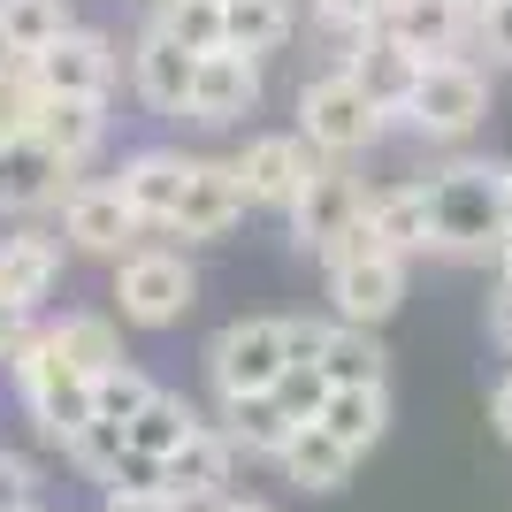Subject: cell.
<instances>
[{
    "mask_svg": "<svg viewBox=\"0 0 512 512\" xmlns=\"http://www.w3.org/2000/svg\"><path fill=\"white\" fill-rule=\"evenodd\" d=\"M184 161L192 153H176V146H130L115 169H107V184L123 192V207L138 214V230L161 237V222L176 214V192H184Z\"/></svg>",
    "mask_w": 512,
    "mask_h": 512,
    "instance_id": "17",
    "label": "cell"
},
{
    "mask_svg": "<svg viewBox=\"0 0 512 512\" xmlns=\"http://www.w3.org/2000/svg\"><path fill=\"white\" fill-rule=\"evenodd\" d=\"M337 69H344V77H352V85H360L375 107H383L390 123H398V107H406L413 77H421V54H413L406 39H390L383 23H375V31H352V39H337Z\"/></svg>",
    "mask_w": 512,
    "mask_h": 512,
    "instance_id": "15",
    "label": "cell"
},
{
    "mask_svg": "<svg viewBox=\"0 0 512 512\" xmlns=\"http://www.w3.org/2000/svg\"><path fill=\"white\" fill-rule=\"evenodd\" d=\"M54 237H62L69 253H85V260H123L130 245H146L138 214L123 207V192H115L107 176H77V184L62 192V207H54Z\"/></svg>",
    "mask_w": 512,
    "mask_h": 512,
    "instance_id": "9",
    "label": "cell"
},
{
    "mask_svg": "<svg viewBox=\"0 0 512 512\" xmlns=\"http://www.w3.org/2000/svg\"><path fill=\"white\" fill-rule=\"evenodd\" d=\"M69 23H77L69 0H0V54L31 62V54H46V46L62 39Z\"/></svg>",
    "mask_w": 512,
    "mask_h": 512,
    "instance_id": "29",
    "label": "cell"
},
{
    "mask_svg": "<svg viewBox=\"0 0 512 512\" xmlns=\"http://www.w3.org/2000/svg\"><path fill=\"white\" fill-rule=\"evenodd\" d=\"M115 268V321L123 329H176V321L199 306V268L176 245L146 237V245H130L123 260H107Z\"/></svg>",
    "mask_w": 512,
    "mask_h": 512,
    "instance_id": "3",
    "label": "cell"
},
{
    "mask_svg": "<svg viewBox=\"0 0 512 512\" xmlns=\"http://www.w3.org/2000/svg\"><path fill=\"white\" fill-rule=\"evenodd\" d=\"M0 367H8V383H16V398H23V413H31V428H39L54 451H62L69 436L92 421V383L77 375V367L54 360V344H46L39 329H31V337H23Z\"/></svg>",
    "mask_w": 512,
    "mask_h": 512,
    "instance_id": "5",
    "label": "cell"
},
{
    "mask_svg": "<svg viewBox=\"0 0 512 512\" xmlns=\"http://www.w3.org/2000/svg\"><path fill=\"white\" fill-rule=\"evenodd\" d=\"M490 344H505V352H512V283H497V291H490Z\"/></svg>",
    "mask_w": 512,
    "mask_h": 512,
    "instance_id": "40",
    "label": "cell"
},
{
    "mask_svg": "<svg viewBox=\"0 0 512 512\" xmlns=\"http://www.w3.org/2000/svg\"><path fill=\"white\" fill-rule=\"evenodd\" d=\"M390 39H406L413 54H467L474 39V0H390V16H383Z\"/></svg>",
    "mask_w": 512,
    "mask_h": 512,
    "instance_id": "21",
    "label": "cell"
},
{
    "mask_svg": "<svg viewBox=\"0 0 512 512\" xmlns=\"http://www.w3.org/2000/svg\"><path fill=\"white\" fill-rule=\"evenodd\" d=\"M276 467L291 474V490H314V497H329V490H344V482H352L360 451H352V444H337V436H329L321 421H299Z\"/></svg>",
    "mask_w": 512,
    "mask_h": 512,
    "instance_id": "23",
    "label": "cell"
},
{
    "mask_svg": "<svg viewBox=\"0 0 512 512\" xmlns=\"http://www.w3.org/2000/svg\"><path fill=\"white\" fill-rule=\"evenodd\" d=\"M406 283H413V260H398V253L329 260V268H321L329 321H352V329H383V321L406 306Z\"/></svg>",
    "mask_w": 512,
    "mask_h": 512,
    "instance_id": "10",
    "label": "cell"
},
{
    "mask_svg": "<svg viewBox=\"0 0 512 512\" xmlns=\"http://www.w3.org/2000/svg\"><path fill=\"white\" fill-rule=\"evenodd\" d=\"M77 184V169H62L39 138H16L0 153V222H39L62 207V192Z\"/></svg>",
    "mask_w": 512,
    "mask_h": 512,
    "instance_id": "19",
    "label": "cell"
},
{
    "mask_svg": "<svg viewBox=\"0 0 512 512\" xmlns=\"http://www.w3.org/2000/svg\"><path fill=\"white\" fill-rule=\"evenodd\" d=\"M360 207H367V184L352 176V161H321L314 176H306V192L283 207V230H291V245L299 253H329L352 222H360Z\"/></svg>",
    "mask_w": 512,
    "mask_h": 512,
    "instance_id": "12",
    "label": "cell"
},
{
    "mask_svg": "<svg viewBox=\"0 0 512 512\" xmlns=\"http://www.w3.org/2000/svg\"><path fill=\"white\" fill-rule=\"evenodd\" d=\"M260 62L253 54H237V46H214L199 54V77H192V107H184V123L199 130H237L245 115H260Z\"/></svg>",
    "mask_w": 512,
    "mask_h": 512,
    "instance_id": "14",
    "label": "cell"
},
{
    "mask_svg": "<svg viewBox=\"0 0 512 512\" xmlns=\"http://www.w3.org/2000/svg\"><path fill=\"white\" fill-rule=\"evenodd\" d=\"M337 444H352L367 459V451L383 444V428H390V383H352V390H329L321 398V413H314Z\"/></svg>",
    "mask_w": 512,
    "mask_h": 512,
    "instance_id": "27",
    "label": "cell"
},
{
    "mask_svg": "<svg viewBox=\"0 0 512 512\" xmlns=\"http://www.w3.org/2000/svg\"><path fill=\"white\" fill-rule=\"evenodd\" d=\"M31 77H39L46 100H115V85H123V46L107 39V31H92V23H69L62 39L46 46V54H31Z\"/></svg>",
    "mask_w": 512,
    "mask_h": 512,
    "instance_id": "7",
    "label": "cell"
},
{
    "mask_svg": "<svg viewBox=\"0 0 512 512\" xmlns=\"http://www.w3.org/2000/svg\"><path fill=\"white\" fill-rule=\"evenodd\" d=\"M230 467H237V451H230V436L214 421H199L184 444L161 459V490L176 497L184 512H207L214 497H230Z\"/></svg>",
    "mask_w": 512,
    "mask_h": 512,
    "instance_id": "18",
    "label": "cell"
},
{
    "mask_svg": "<svg viewBox=\"0 0 512 512\" xmlns=\"http://www.w3.org/2000/svg\"><path fill=\"white\" fill-rule=\"evenodd\" d=\"M199 421H207V413H199L192 398H184V390H153L146 406H138V413L123 421V444H130V451H146V459H169V451L184 444V436H192Z\"/></svg>",
    "mask_w": 512,
    "mask_h": 512,
    "instance_id": "28",
    "label": "cell"
},
{
    "mask_svg": "<svg viewBox=\"0 0 512 512\" xmlns=\"http://www.w3.org/2000/svg\"><path fill=\"white\" fill-rule=\"evenodd\" d=\"M153 31H169L184 54H214L222 46V0H153Z\"/></svg>",
    "mask_w": 512,
    "mask_h": 512,
    "instance_id": "31",
    "label": "cell"
},
{
    "mask_svg": "<svg viewBox=\"0 0 512 512\" xmlns=\"http://www.w3.org/2000/svg\"><path fill=\"white\" fill-rule=\"evenodd\" d=\"M0 77H8V54H0Z\"/></svg>",
    "mask_w": 512,
    "mask_h": 512,
    "instance_id": "47",
    "label": "cell"
},
{
    "mask_svg": "<svg viewBox=\"0 0 512 512\" xmlns=\"http://www.w3.org/2000/svg\"><path fill=\"white\" fill-rule=\"evenodd\" d=\"M321 398H329V375L321 367H283V383H276V406L291 413V421H314Z\"/></svg>",
    "mask_w": 512,
    "mask_h": 512,
    "instance_id": "36",
    "label": "cell"
},
{
    "mask_svg": "<svg viewBox=\"0 0 512 512\" xmlns=\"http://www.w3.org/2000/svg\"><path fill=\"white\" fill-rule=\"evenodd\" d=\"M23 337H31V314H23V306H8V299H0V360H8V352H16Z\"/></svg>",
    "mask_w": 512,
    "mask_h": 512,
    "instance_id": "41",
    "label": "cell"
},
{
    "mask_svg": "<svg viewBox=\"0 0 512 512\" xmlns=\"http://www.w3.org/2000/svg\"><path fill=\"white\" fill-rule=\"evenodd\" d=\"M283 314H237L230 329H214L207 344V383H214V406L222 398H260V390L283 383Z\"/></svg>",
    "mask_w": 512,
    "mask_h": 512,
    "instance_id": "6",
    "label": "cell"
},
{
    "mask_svg": "<svg viewBox=\"0 0 512 512\" xmlns=\"http://www.w3.org/2000/svg\"><path fill=\"white\" fill-rule=\"evenodd\" d=\"M428 253L444 260H497L512 214H505V161H444L428 169Z\"/></svg>",
    "mask_w": 512,
    "mask_h": 512,
    "instance_id": "1",
    "label": "cell"
},
{
    "mask_svg": "<svg viewBox=\"0 0 512 512\" xmlns=\"http://www.w3.org/2000/svg\"><path fill=\"white\" fill-rule=\"evenodd\" d=\"M230 169H237V184H245V207L283 214L306 192V176L321 169V153L306 146L299 130H260V138H245V146L230 153Z\"/></svg>",
    "mask_w": 512,
    "mask_h": 512,
    "instance_id": "11",
    "label": "cell"
},
{
    "mask_svg": "<svg viewBox=\"0 0 512 512\" xmlns=\"http://www.w3.org/2000/svg\"><path fill=\"white\" fill-rule=\"evenodd\" d=\"M291 39H299V0H222V46L268 62Z\"/></svg>",
    "mask_w": 512,
    "mask_h": 512,
    "instance_id": "26",
    "label": "cell"
},
{
    "mask_svg": "<svg viewBox=\"0 0 512 512\" xmlns=\"http://www.w3.org/2000/svg\"><path fill=\"white\" fill-rule=\"evenodd\" d=\"M306 16L329 31V46L352 39V31H375V23L390 16V0H306Z\"/></svg>",
    "mask_w": 512,
    "mask_h": 512,
    "instance_id": "35",
    "label": "cell"
},
{
    "mask_svg": "<svg viewBox=\"0 0 512 512\" xmlns=\"http://www.w3.org/2000/svg\"><path fill=\"white\" fill-rule=\"evenodd\" d=\"M0 512H39V467L23 451H0Z\"/></svg>",
    "mask_w": 512,
    "mask_h": 512,
    "instance_id": "38",
    "label": "cell"
},
{
    "mask_svg": "<svg viewBox=\"0 0 512 512\" xmlns=\"http://www.w3.org/2000/svg\"><path fill=\"white\" fill-rule=\"evenodd\" d=\"M222 436H230V451L237 459H268V467H276L283 459V444H291V413L276 406V390H260V398H222Z\"/></svg>",
    "mask_w": 512,
    "mask_h": 512,
    "instance_id": "25",
    "label": "cell"
},
{
    "mask_svg": "<svg viewBox=\"0 0 512 512\" xmlns=\"http://www.w3.org/2000/svg\"><path fill=\"white\" fill-rule=\"evenodd\" d=\"M207 512H276V505H260V497H214Z\"/></svg>",
    "mask_w": 512,
    "mask_h": 512,
    "instance_id": "43",
    "label": "cell"
},
{
    "mask_svg": "<svg viewBox=\"0 0 512 512\" xmlns=\"http://www.w3.org/2000/svg\"><path fill=\"white\" fill-rule=\"evenodd\" d=\"M321 375H329V390H352V383H390V352L375 329H352V321H337L329 329V344H321Z\"/></svg>",
    "mask_w": 512,
    "mask_h": 512,
    "instance_id": "30",
    "label": "cell"
},
{
    "mask_svg": "<svg viewBox=\"0 0 512 512\" xmlns=\"http://www.w3.org/2000/svg\"><path fill=\"white\" fill-rule=\"evenodd\" d=\"M398 123L413 138H428V146H467L474 130L490 123V69L474 54H428L406 107H398Z\"/></svg>",
    "mask_w": 512,
    "mask_h": 512,
    "instance_id": "2",
    "label": "cell"
},
{
    "mask_svg": "<svg viewBox=\"0 0 512 512\" xmlns=\"http://www.w3.org/2000/svg\"><path fill=\"white\" fill-rule=\"evenodd\" d=\"M490 428H497V436L512 444V375H505V383L490 390Z\"/></svg>",
    "mask_w": 512,
    "mask_h": 512,
    "instance_id": "42",
    "label": "cell"
},
{
    "mask_svg": "<svg viewBox=\"0 0 512 512\" xmlns=\"http://www.w3.org/2000/svg\"><path fill=\"white\" fill-rule=\"evenodd\" d=\"M153 390H161V383H153V375H138L130 360H123V367H107L100 383H92V421H115V428H123L130 413L153 398Z\"/></svg>",
    "mask_w": 512,
    "mask_h": 512,
    "instance_id": "33",
    "label": "cell"
},
{
    "mask_svg": "<svg viewBox=\"0 0 512 512\" xmlns=\"http://www.w3.org/2000/svg\"><path fill=\"white\" fill-rule=\"evenodd\" d=\"M505 214H512V161H505Z\"/></svg>",
    "mask_w": 512,
    "mask_h": 512,
    "instance_id": "46",
    "label": "cell"
},
{
    "mask_svg": "<svg viewBox=\"0 0 512 512\" xmlns=\"http://www.w3.org/2000/svg\"><path fill=\"white\" fill-rule=\"evenodd\" d=\"M62 268H69V245L54 230H39V222H16L0 237V299L23 306V314H39L62 291Z\"/></svg>",
    "mask_w": 512,
    "mask_h": 512,
    "instance_id": "16",
    "label": "cell"
},
{
    "mask_svg": "<svg viewBox=\"0 0 512 512\" xmlns=\"http://www.w3.org/2000/svg\"><path fill=\"white\" fill-rule=\"evenodd\" d=\"M39 337L54 344V360L77 367L85 383H100L107 367H123V321L115 314H62V321H46Z\"/></svg>",
    "mask_w": 512,
    "mask_h": 512,
    "instance_id": "24",
    "label": "cell"
},
{
    "mask_svg": "<svg viewBox=\"0 0 512 512\" xmlns=\"http://www.w3.org/2000/svg\"><path fill=\"white\" fill-rule=\"evenodd\" d=\"M100 512H184L169 490H107V505Z\"/></svg>",
    "mask_w": 512,
    "mask_h": 512,
    "instance_id": "39",
    "label": "cell"
},
{
    "mask_svg": "<svg viewBox=\"0 0 512 512\" xmlns=\"http://www.w3.org/2000/svg\"><path fill=\"white\" fill-rule=\"evenodd\" d=\"M383 130H390V115L367 100L337 62L314 69L299 85V138L321 153V161H360V153L383 146Z\"/></svg>",
    "mask_w": 512,
    "mask_h": 512,
    "instance_id": "4",
    "label": "cell"
},
{
    "mask_svg": "<svg viewBox=\"0 0 512 512\" xmlns=\"http://www.w3.org/2000/svg\"><path fill=\"white\" fill-rule=\"evenodd\" d=\"M123 77H130V100L146 107V115L184 123V107H192V77H199V54H184L169 31H153V23H146V31L123 46Z\"/></svg>",
    "mask_w": 512,
    "mask_h": 512,
    "instance_id": "13",
    "label": "cell"
},
{
    "mask_svg": "<svg viewBox=\"0 0 512 512\" xmlns=\"http://www.w3.org/2000/svg\"><path fill=\"white\" fill-rule=\"evenodd\" d=\"M62 459L77 474H85V482H100V490H115V474H123V459H130V444H123V428L115 421H85L77 428V436H69L62 444Z\"/></svg>",
    "mask_w": 512,
    "mask_h": 512,
    "instance_id": "32",
    "label": "cell"
},
{
    "mask_svg": "<svg viewBox=\"0 0 512 512\" xmlns=\"http://www.w3.org/2000/svg\"><path fill=\"white\" fill-rule=\"evenodd\" d=\"M23 138H39L62 169L85 176L92 161H100V146H107V107H100V100H46L39 115H31V130H23Z\"/></svg>",
    "mask_w": 512,
    "mask_h": 512,
    "instance_id": "20",
    "label": "cell"
},
{
    "mask_svg": "<svg viewBox=\"0 0 512 512\" xmlns=\"http://www.w3.org/2000/svg\"><path fill=\"white\" fill-rule=\"evenodd\" d=\"M367 230L383 237V253L428 260V184H421V176H406V184L367 192Z\"/></svg>",
    "mask_w": 512,
    "mask_h": 512,
    "instance_id": "22",
    "label": "cell"
},
{
    "mask_svg": "<svg viewBox=\"0 0 512 512\" xmlns=\"http://www.w3.org/2000/svg\"><path fill=\"white\" fill-rule=\"evenodd\" d=\"M490 268H497V283H512V230H505V245H497V260H490Z\"/></svg>",
    "mask_w": 512,
    "mask_h": 512,
    "instance_id": "44",
    "label": "cell"
},
{
    "mask_svg": "<svg viewBox=\"0 0 512 512\" xmlns=\"http://www.w3.org/2000/svg\"><path fill=\"white\" fill-rule=\"evenodd\" d=\"M237 222H245V184H237L230 153H192V161H184L176 214L161 222V245H169V237H184V245H222Z\"/></svg>",
    "mask_w": 512,
    "mask_h": 512,
    "instance_id": "8",
    "label": "cell"
},
{
    "mask_svg": "<svg viewBox=\"0 0 512 512\" xmlns=\"http://www.w3.org/2000/svg\"><path fill=\"white\" fill-rule=\"evenodd\" d=\"M467 54L482 69H512V0H474V39Z\"/></svg>",
    "mask_w": 512,
    "mask_h": 512,
    "instance_id": "34",
    "label": "cell"
},
{
    "mask_svg": "<svg viewBox=\"0 0 512 512\" xmlns=\"http://www.w3.org/2000/svg\"><path fill=\"white\" fill-rule=\"evenodd\" d=\"M329 329H337L329 314H283V352H291V367H321Z\"/></svg>",
    "mask_w": 512,
    "mask_h": 512,
    "instance_id": "37",
    "label": "cell"
},
{
    "mask_svg": "<svg viewBox=\"0 0 512 512\" xmlns=\"http://www.w3.org/2000/svg\"><path fill=\"white\" fill-rule=\"evenodd\" d=\"M16 146V123H8V107H0V153Z\"/></svg>",
    "mask_w": 512,
    "mask_h": 512,
    "instance_id": "45",
    "label": "cell"
}]
</instances>
